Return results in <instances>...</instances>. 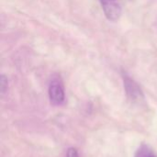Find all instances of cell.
Masks as SVG:
<instances>
[{
  "mask_svg": "<svg viewBox=\"0 0 157 157\" xmlns=\"http://www.w3.org/2000/svg\"><path fill=\"white\" fill-rule=\"evenodd\" d=\"M146 157H156V156H155V155H154V153H153V152L151 151V152H150V153H149V154L147 155V156H146Z\"/></svg>",
  "mask_w": 157,
  "mask_h": 157,
  "instance_id": "8992f818",
  "label": "cell"
},
{
  "mask_svg": "<svg viewBox=\"0 0 157 157\" xmlns=\"http://www.w3.org/2000/svg\"><path fill=\"white\" fill-rule=\"evenodd\" d=\"M0 87H1V94L4 95L6 92L7 87H8V80H7V78H6V76L5 75H1V78H0Z\"/></svg>",
  "mask_w": 157,
  "mask_h": 157,
  "instance_id": "277c9868",
  "label": "cell"
},
{
  "mask_svg": "<svg viewBox=\"0 0 157 157\" xmlns=\"http://www.w3.org/2000/svg\"><path fill=\"white\" fill-rule=\"evenodd\" d=\"M66 157H79V155H78V152H77V150L75 148L70 147L67 150Z\"/></svg>",
  "mask_w": 157,
  "mask_h": 157,
  "instance_id": "5b68a950",
  "label": "cell"
},
{
  "mask_svg": "<svg viewBox=\"0 0 157 157\" xmlns=\"http://www.w3.org/2000/svg\"><path fill=\"white\" fill-rule=\"evenodd\" d=\"M122 78H123L125 93H126L128 98L133 103H139V102L143 101L144 99V95L140 86L126 74L122 75Z\"/></svg>",
  "mask_w": 157,
  "mask_h": 157,
  "instance_id": "6da1fadb",
  "label": "cell"
},
{
  "mask_svg": "<svg viewBox=\"0 0 157 157\" xmlns=\"http://www.w3.org/2000/svg\"><path fill=\"white\" fill-rule=\"evenodd\" d=\"M48 94H49V98L53 105L58 106L64 102L65 94H64L63 83L61 82L60 79L53 78L51 81L49 85Z\"/></svg>",
  "mask_w": 157,
  "mask_h": 157,
  "instance_id": "7a4b0ae2",
  "label": "cell"
},
{
  "mask_svg": "<svg viewBox=\"0 0 157 157\" xmlns=\"http://www.w3.org/2000/svg\"><path fill=\"white\" fill-rule=\"evenodd\" d=\"M106 17L110 21H117L121 15V7L116 0H100Z\"/></svg>",
  "mask_w": 157,
  "mask_h": 157,
  "instance_id": "3957f363",
  "label": "cell"
}]
</instances>
